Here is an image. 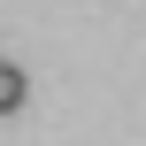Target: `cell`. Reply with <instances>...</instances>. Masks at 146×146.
Here are the masks:
<instances>
[{
	"label": "cell",
	"instance_id": "1",
	"mask_svg": "<svg viewBox=\"0 0 146 146\" xmlns=\"http://www.w3.org/2000/svg\"><path fill=\"white\" fill-rule=\"evenodd\" d=\"M23 100H31V77H23L15 62H0V115H15Z\"/></svg>",
	"mask_w": 146,
	"mask_h": 146
}]
</instances>
